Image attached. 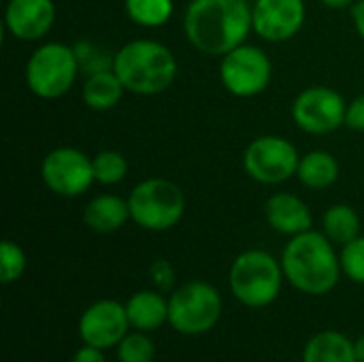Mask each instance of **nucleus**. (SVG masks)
Listing matches in <instances>:
<instances>
[{
	"instance_id": "obj_1",
	"label": "nucleus",
	"mask_w": 364,
	"mask_h": 362,
	"mask_svg": "<svg viewBox=\"0 0 364 362\" xmlns=\"http://www.w3.org/2000/svg\"><path fill=\"white\" fill-rule=\"evenodd\" d=\"M254 30L247 0H192L183 15L186 38L207 55H226Z\"/></svg>"
},
{
	"instance_id": "obj_2",
	"label": "nucleus",
	"mask_w": 364,
	"mask_h": 362,
	"mask_svg": "<svg viewBox=\"0 0 364 362\" xmlns=\"http://www.w3.org/2000/svg\"><path fill=\"white\" fill-rule=\"evenodd\" d=\"M282 269L296 290L318 297L337 286L341 275V258L335 254L326 235L307 230L294 235L284 247Z\"/></svg>"
},
{
	"instance_id": "obj_3",
	"label": "nucleus",
	"mask_w": 364,
	"mask_h": 362,
	"mask_svg": "<svg viewBox=\"0 0 364 362\" xmlns=\"http://www.w3.org/2000/svg\"><path fill=\"white\" fill-rule=\"evenodd\" d=\"M113 70L126 92L139 96H156L168 90L177 77V60L173 51L149 38L126 43L113 55Z\"/></svg>"
},
{
	"instance_id": "obj_4",
	"label": "nucleus",
	"mask_w": 364,
	"mask_h": 362,
	"mask_svg": "<svg viewBox=\"0 0 364 362\" xmlns=\"http://www.w3.org/2000/svg\"><path fill=\"white\" fill-rule=\"evenodd\" d=\"M284 269L262 250H250L235 258L230 267V290L245 307H267L282 290Z\"/></svg>"
},
{
	"instance_id": "obj_5",
	"label": "nucleus",
	"mask_w": 364,
	"mask_h": 362,
	"mask_svg": "<svg viewBox=\"0 0 364 362\" xmlns=\"http://www.w3.org/2000/svg\"><path fill=\"white\" fill-rule=\"evenodd\" d=\"M130 220L145 230H168L186 213V196L181 188L168 179H145L128 196Z\"/></svg>"
},
{
	"instance_id": "obj_6",
	"label": "nucleus",
	"mask_w": 364,
	"mask_h": 362,
	"mask_svg": "<svg viewBox=\"0 0 364 362\" xmlns=\"http://www.w3.org/2000/svg\"><path fill=\"white\" fill-rule=\"evenodd\" d=\"M77 51L64 43L41 45L26 64V83L32 94L45 100L64 96L79 73Z\"/></svg>"
},
{
	"instance_id": "obj_7",
	"label": "nucleus",
	"mask_w": 364,
	"mask_h": 362,
	"mask_svg": "<svg viewBox=\"0 0 364 362\" xmlns=\"http://www.w3.org/2000/svg\"><path fill=\"white\" fill-rule=\"evenodd\" d=\"M222 316L220 292L205 282H192L173 292L168 301V322L181 335H203Z\"/></svg>"
},
{
	"instance_id": "obj_8",
	"label": "nucleus",
	"mask_w": 364,
	"mask_h": 362,
	"mask_svg": "<svg viewBox=\"0 0 364 362\" xmlns=\"http://www.w3.org/2000/svg\"><path fill=\"white\" fill-rule=\"evenodd\" d=\"M273 77L271 58L254 45H239L222 55L220 79L224 87L239 98H252L262 94Z\"/></svg>"
},
{
	"instance_id": "obj_9",
	"label": "nucleus",
	"mask_w": 364,
	"mask_h": 362,
	"mask_svg": "<svg viewBox=\"0 0 364 362\" xmlns=\"http://www.w3.org/2000/svg\"><path fill=\"white\" fill-rule=\"evenodd\" d=\"M301 156L296 147L277 134L258 137L252 141L243 154V166L245 173L267 186L284 183L292 175H296Z\"/></svg>"
},
{
	"instance_id": "obj_10",
	"label": "nucleus",
	"mask_w": 364,
	"mask_h": 362,
	"mask_svg": "<svg viewBox=\"0 0 364 362\" xmlns=\"http://www.w3.org/2000/svg\"><path fill=\"white\" fill-rule=\"evenodd\" d=\"M41 177L45 186L64 198L81 196L96 181L92 158L75 147H58L43 158Z\"/></svg>"
},
{
	"instance_id": "obj_11",
	"label": "nucleus",
	"mask_w": 364,
	"mask_h": 362,
	"mask_svg": "<svg viewBox=\"0 0 364 362\" xmlns=\"http://www.w3.org/2000/svg\"><path fill=\"white\" fill-rule=\"evenodd\" d=\"M348 105L339 92L324 85H314L301 92L292 105V117L303 132L328 134L346 124Z\"/></svg>"
},
{
	"instance_id": "obj_12",
	"label": "nucleus",
	"mask_w": 364,
	"mask_h": 362,
	"mask_svg": "<svg viewBox=\"0 0 364 362\" xmlns=\"http://www.w3.org/2000/svg\"><path fill=\"white\" fill-rule=\"evenodd\" d=\"M303 0H256L252 6L254 32L271 43L290 41L305 23Z\"/></svg>"
},
{
	"instance_id": "obj_13",
	"label": "nucleus",
	"mask_w": 364,
	"mask_h": 362,
	"mask_svg": "<svg viewBox=\"0 0 364 362\" xmlns=\"http://www.w3.org/2000/svg\"><path fill=\"white\" fill-rule=\"evenodd\" d=\"M128 314L126 307L115 301H96L90 305L79 320V337L83 344L94 348H113L128 335Z\"/></svg>"
},
{
	"instance_id": "obj_14",
	"label": "nucleus",
	"mask_w": 364,
	"mask_h": 362,
	"mask_svg": "<svg viewBox=\"0 0 364 362\" xmlns=\"http://www.w3.org/2000/svg\"><path fill=\"white\" fill-rule=\"evenodd\" d=\"M55 21L51 0H9L4 11L6 30L19 41L43 38Z\"/></svg>"
},
{
	"instance_id": "obj_15",
	"label": "nucleus",
	"mask_w": 364,
	"mask_h": 362,
	"mask_svg": "<svg viewBox=\"0 0 364 362\" xmlns=\"http://www.w3.org/2000/svg\"><path fill=\"white\" fill-rule=\"evenodd\" d=\"M264 215L271 228L290 237L311 230V222H314L309 207L290 192L273 194L264 205Z\"/></svg>"
},
{
	"instance_id": "obj_16",
	"label": "nucleus",
	"mask_w": 364,
	"mask_h": 362,
	"mask_svg": "<svg viewBox=\"0 0 364 362\" xmlns=\"http://www.w3.org/2000/svg\"><path fill=\"white\" fill-rule=\"evenodd\" d=\"M130 220V207L128 201L115 196V194H102L87 203L83 211V222L90 230L109 235L119 230Z\"/></svg>"
},
{
	"instance_id": "obj_17",
	"label": "nucleus",
	"mask_w": 364,
	"mask_h": 362,
	"mask_svg": "<svg viewBox=\"0 0 364 362\" xmlns=\"http://www.w3.org/2000/svg\"><path fill=\"white\" fill-rule=\"evenodd\" d=\"M130 326L136 331H154L168 320V301L151 290H141L126 303Z\"/></svg>"
},
{
	"instance_id": "obj_18",
	"label": "nucleus",
	"mask_w": 364,
	"mask_h": 362,
	"mask_svg": "<svg viewBox=\"0 0 364 362\" xmlns=\"http://www.w3.org/2000/svg\"><path fill=\"white\" fill-rule=\"evenodd\" d=\"M303 362H358V358L354 344L346 335L337 331H324L307 341Z\"/></svg>"
},
{
	"instance_id": "obj_19",
	"label": "nucleus",
	"mask_w": 364,
	"mask_h": 362,
	"mask_svg": "<svg viewBox=\"0 0 364 362\" xmlns=\"http://www.w3.org/2000/svg\"><path fill=\"white\" fill-rule=\"evenodd\" d=\"M126 92L124 83L119 81V77L115 75L113 68H105V70H98V73H92L87 75L85 83H83V100L90 109L94 111H109L113 109L122 94Z\"/></svg>"
},
{
	"instance_id": "obj_20",
	"label": "nucleus",
	"mask_w": 364,
	"mask_h": 362,
	"mask_svg": "<svg viewBox=\"0 0 364 362\" xmlns=\"http://www.w3.org/2000/svg\"><path fill=\"white\" fill-rule=\"evenodd\" d=\"M296 177L301 179L303 186H307L311 190H324L337 181L339 162L333 154H328L324 149L309 151L307 156L301 158L299 169H296Z\"/></svg>"
},
{
	"instance_id": "obj_21",
	"label": "nucleus",
	"mask_w": 364,
	"mask_h": 362,
	"mask_svg": "<svg viewBox=\"0 0 364 362\" xmlns=\"http://www.w3.org/2000/svg\"><path fill=\"white\" fill-rule=\"evenodd\" d=\"M322 224H324V235L335 243L346 245L356 237H360V218L350 205H333L324 213Z\"/></svg>"
},
{
	"instance_id": "obj_22",
	"label": "nucleus",
	"mask_w": 364,
	"mask_h": 362,
	"mask_svg": "<svg viewBox=\"0 0 364 362\" xmlns=\"http://www.w3.org/2000/svg\"><path fill=\"white\" fill-rule=\"evenodd\" d=\"M128 17L143 28H160L173 15V0H124Z\"/></svg>"
},
{
	"instance_id": "obj_23",
	"label": "nucleus",
	"mask_w": 364,
	"mask_h": 362,
	"mask_svg": "<svg viewBox=\"0 0 364 362\" xmlns=\"http://www.w3.org/2000/svg\"><path fill=\"white\" fill-rule=\"evenodd\" d=\"M92 164H94V177L102 186H115V183L124 181V177L128 175V162L115 149L98 151L92 158Z\"/></svg>"
},
{
	"instance_id": "obj_24",
	"label": "nucleus",
	"mask_w": 364,
	"mask_h": 362,
	"mask_svg": "<svg viewBox=\"0 0 364 362\" xmlns=\"http://www.w3.org/2000/svg\"><path fill=\"white\" fill-rule=\"evenodd\" d=\"M156 354V346L147 335L132 333L126 335L117 344V358L119 362H151Z\"/></svg>"
},
{
	"instance_id": "obj_25",
	"label": "nucleus",
	"mask_w": 364,
	"mask_h": 362,
	"mask_svg": "<svg viewBox=\"0 0 364 362\" xmlns=\"http://www.w3.org/2000/svg\"><path fill=\"white\" fill-rule=\"evenodd\" d=\"M26 271V254L13 241H2L0 245V280L4 284L17 282Z\"/></svg>"
},
{
	"instance_id": "obj_26",
	"label": "nucleus",
	"mask_w": 364,
	"mask_h": 362,
	"mask_svg": "<svg viewBox=\"0 0 364 362\" xmlns=\"http://www.w3.org/2000/svg\"><path fill=\"white\" fill-rule=\"evenodd\" d=\"M341 271L356 284H364V237H356L341 250Z\"/></svg>"
},
{
	"instance_id": "obj_27",
	"label": "nucleus",
	"mask_w": 364,
	"mask_h": 362,
	"mask_svg": "<svg viewBox=\"0 0 364 362\" xmlns=\"http://www.w3.org/2000/svg\"><path fill=\"white\" fill-rule=\"evenodd\" d=\"M346 126L352 128V130H358L364 132V94L354 98L350 105H348V111H346Z\"/></svg>"
},
{
	"instance_id": "obj_28",
	"label": "nucleus",
	"mask_w": 364,
	"mask_h": 362,
	"mask_svg": "<svg viewBox=\"0 0 364 362\" xmlns=\"http://www.w3.org/2000/svg\"><path fill=\"white\" fill-rule=\"evenodd\" d=\"M151 277H154L156 286L162 288V290H168V288L173 286V282H175L173 267H171L166 260H156V262L151 265Z\"/></svg>"
},
{
	"instance_id": "obj_29",
	"label": "nucleus",
	"mask_w": 364,
	"mask_h": 362,
	"mask_svg": "<svg viewBox=\"0 0 364 362\" xmlns=\"http://www.w3.org/2000/svg\"><path fill=\"white\" fill-rule=\"evenodd\" d=\"M73 362H107L105 361V354L100 348H94V346H83L81 350H77V354L73 356Z\"/></svg>"
},
{
	"instance_id": "obj_30",
	"label": "nucleus",
	"mask_w": 364,
	"mask_h": 362,
	"mask_svg": "<svg viewBox=\"0 0 364 362\" xmlns=\"http://www.w3.org/2000/svg\"><path fill=\"white\" fill-rule=\"evenodd\" d=\"M352 19H354V26L364 41V0H358L352 4Z\"/></svg>"
},
{
	"instance_id": "obj_31",
	"label": "nucleus",
	"mask_w": 364,
	"mask_h": 362,
	"mask_svg": "<svg viewBox=\"0 0 364 362\" xmlns=\"http://www.w3.org/2000/svg\"><path fill=\"white\" fill-rule=\"evenodd\" d=\"M320 2L328 9H346V6L354 4L356 0H320Z\"/></svg>"
},
{
	"instance_id": "obj_32",
	"label": "nucleus",
	"mask_w": 364,
	"mask_h": 362,
	"mask_svg": "<svg viewBox=\"0 0 364 362\" xmlns=\"http://www.w3.org/2000/svg\"><path fill=\"white\" fill-rule=\"evenodd\" d=\"M354 350H356V358H358V362H364V335L354 344Z\"/></svg>"
}]
</instances>
